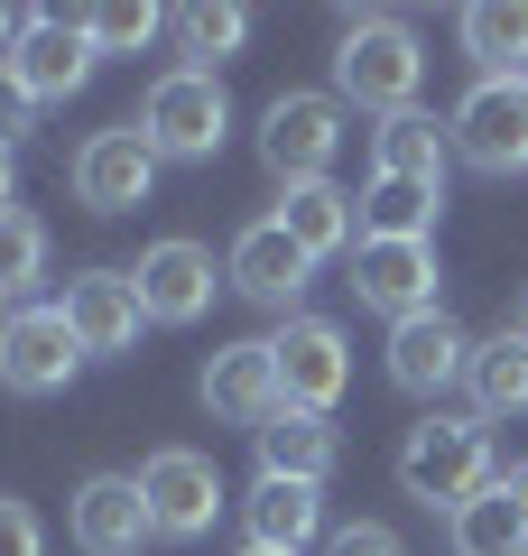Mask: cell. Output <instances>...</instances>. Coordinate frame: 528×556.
<instances>
[{
    "label": "cell",
    "instance_id": "29",
    "mask_svg": "<svg viewBox=\"0 0 528 556\" xmlns=\"http://www.w3.org/2000/svg\"><path fill=\"white\" fill-rule=\"evenodd\" d=\"M0 556H47V529L20 492H0Z\"/></svg>",
    "mask_w": 528,
    "mask_h": 556
},
{
    "label": "cell",
    "instance_id": "1",
    "mask_svg": "<svg viewBox=\"0 0 528 556\" xmlns=\"http://www.w3.org/2000/svg\"><path fill=\"white\" fill-rule=\"evenodd\" d=\"M417 84H427V47H417L408 20L390 10H362L343 20V47H334V93L362 102V112H417Z\"/></svg>",
    "mask_w": 528,
    "mask_h": 556
},
{
    "label": "cell",
    "instance_id": "28",
    "mask_svg": "<svg viewBox=\"0 0 528 556\" xmlns=\"http://www.w3.org/2000/svg\"><path fill=\"white\" fill-rule=\"evenodd\" d=\"M84 28H93L102 56H139V47L167 28V10H158V0H102V10H84Z\"/></svg>",
    "mask_w": 528,
    "mask_h": 556
},
{
    "label": "cell",
    "instance_id": "36",
    "mask_svg": "<svg viewBox=\"0 0 528 556\" xmlns=\"http://www.w3.org/2000/svg\"><path fill=\"white\" fill-rule=\"evenodd\" d=\"M0 325H10V298H0Z\"/></svg>",
    "mask_w": 528,
    "mask_h": 556
},
{
    "label": "cell",
    "instance_id": "21",
    "mask_svg": "<svg viewBox=\"0 0 528 556\" xmlns=\"http://www.w3.org/2000/svg\"><path fill=\"white\" fill-rule=\"evenodd\" d=\"M445 159H454V139L436 130L427 112H390L372 130V177H408V186H445Z\"/></svg>",
    "mask_w": 528,
    "mask_h": 556
},
{
    "label": "cell",
    "instance_id": "2",
    "mask_svg": "<svg viewBox=\"0 0 528 556\" xmlns=\"http://www.w3.org/2000/svg\"><path fill=\"white\" fill-rule=\"evenodd\" d=\"M482 482H501L491 473V417H417L408 427V445H399V492L408 501H427V510H464Z\"/></svg>",
    "mask_w": 528,
    "mask_h": 556
},
{
    "label": "cell",
    "instance_id": "19",
    "mask_svg": "<svg viewBox=\"0 0 528 556\" xmlns=\"http://www.w3.org/2000/svg\"><path fill=\"white\" fill-rule=\"evenodd\" d=\"M251 445H260V473H269V482H315V492H325L334 455H343L334 417H315V408H278Z\"/></svg>",
    "mask_w": 528,
    "mask_h": 556
},
{
    "label": "cell",
    "instance_id": "3",
    "mask_svg": "<svg viewBox=\"0 0 528 556\" xmlns=\"http://www.w3.org/2000/svg\"><path fill=\"white\" fill-rule=\"evenodd\" d=\"M139 130H149L158 159L204 167V159L223 149V130H232V93H223V75H204V65H176V75L149 84V102H139Z\"/></svg>",
    "mask_w": 528,
    "mask_h": 556
},
{
    "label": "cell",
    "instance_id": "15",
    "mask_svg": "<svg viewBox=\"0 0 528 556\" xmlns=\"http://www.w3.org/2000/svg\"><path fill=\"white\" fill-rule=\"evenodd\" d=\"M139 306H149V325H196L204 306H214V251L204 241H149L139 251Z\"/></svg>",
    "mask_w": 528,
    "mask_h": 556
},
{
    "label": "cell",
    "instance_id": "13",
    "mask_svg": "<svg viewBox=\"0 0 528 556\" xmlns=\"http://www.w3.org/2000/svg\"><path fill=\"white\" fill-rule=\"evenodd\" d=\"M65 325H75V343H84L93 362L130 353L139 325H149V306H139V278H130V269H84V278H65Z\"/></svg>",
    "mask_w": 528,
    "mask_h": 556
},
{
    "label": "cell",
    "instance_id": "4",
    "mask_svg": "<svg viewBox=\"0 0 528 556\" xmlns=\"http://www.w3.org/2000/svg\"><path fill=\"white\" fill-rule=\"evenodd\" d=\"M445 139H454V159L482 167V177H519L528 167V75H473Z\"/></svg>",
    "mask_w": 528,
    "mask_h": 556
},
{
    "label": "cell",
    "instance_id": "31",
    "mask_svg": "<svg viewBox=\"0 0 528 556\" xmlns=\"http://www.w3.org/2000/svg\"><path fill=\"white\" fill-rule=\"evenodd\" d=\"M28 121H38V102H28V84L0 65V149H20L28 139Z\"/></svg>",
    "mask_w": 528,
    "mask_h": 556
},
{
    "label": "cell",
    "instance_id": "5",
    "mask_svg": "<svg viewBox=\"0 0 528 556\" xmlns=\"http://www.w3.org/2000/svg\"><path fill=\"white\" fill-rule=\"evenodd\" d=\"M260 159H269L278 186L334 177V159H343V102L334 93H278L260 112Z\"/></svg>",
    "mask_w": 528,
    "mask_h": 556
},
{
    "label": "cell",
    "instance_id": "16",
    "mask_svg": "<svg viewBox=\"0 0 528 556\" xmlns=\"http://www.w3.org/2000/svg\"><path fill=\"white\" fill-rule=\"evenodd\" d=\"M473 371V334L436 306V316H408V325H390V380L408 399H445L454 380Z\"/></svg>",
    "mask_w": 528,
    "mask_h": 556
},
{
    "label": "cell",
    "instance_id": "35",
    "mask_svg": "<svg viewBox=\"0 0 528 556\" xmlns=\"http://www.w3.org/2000/svg\"><path fill=\"white\" fill-rule=\"evenodd\" d=\"M241 556H278V547H241Z\"/></svg>",
    "mask_w": 528,
    "mask_h": 556
},
{
    "label": "cell",
    "instance_id": "23",
    "mask_svg": "<svg viewBox=\"0 0 528 556\" xmlns=\"http://www.w3.org/2000/svg\"><path fill=\"white\" fill-rule=\"evenodd\" d=\"M464 390H473V417H519V408H528V325H510V334L473 343Z\"/></svg>",
    "mask_w": 528,
    "mask_h": 556
},
{
    "label": "cell",
    "instance_id": "18",
    "mask_svg": "<svg viewBox=\"0 0 528 556\" xmlns=\"http://www.w3.org/2000/svg\"><path fill=\"white\" fill-rule=\"evenodd\" d=\"M278 232H288L306 260H352L362 251V195H343L334 177L288 186V195H278Z\"/></svg>",
    "mask_w": 528,
    "mask_h": 556
},
{
    "label": "cell",
    "instance_id": "10",
    "mask_svg": "<svg viewBox=\"0 0 528 556\" xmlns=\"http://www.w3.org/2000/svg\"><path fill=\"white\" fill-rule=\"evenodd\" d=\"M269 353H278V390H288V408L334 417V399L352 390V343H343V325H325V316H288V325L269 334Z\"/></svg>",
    "mask_w": 528,
    "mask_h": 556
},
{
    "label": "cell",
    "instance_id": "37",
    "mask_svg": "<svg viewBox=\"0 0 528 556\" xmlns=\"http://www.w3.org/2000/svg\"><path fill=\"white\" fill-rule=\"evenodd\" d=\"M519 325H528V316H519Z\"/></svg>",
    "mask_w": 528,
    "mask_h": 556
},
{
    "label": "cell",
    "instance_id": "12",
    "mask_svg": "<svg viewBox=\"0 0 528 556\" xmlns=\"http://www.w3.org/2000/svg\"><path fill=\"white\" fill-rule=\"evenodd\" d=\"M65 529H75L84 556H139L158 538V519L139 501V473H84L75 501H65Z\"/></svg>",
    "mask_w": 528,
    "mask_h": 556
},
{
    "label": "cell",
    "instance_id": "30",
    "mask_svg": "<svg viewBox=\"0 0 528 556\" xmlns=\"http://www.w3.org/2000/svg\"><path fill=\"white\" fill-rule=\"evenodd\" d=\"M325 556H408V547H399V529H380V519H352V529L325 538Z\"/></svg>",
    "mask_w": 528,
    "mask_h": 556
},
{
    "label": "cell",
    "instance_id": "9",
    "mask_svg": "<svg viewBox=\"0 0 528 556\" xmlns=\"http://www.w3.org/2000/svg\"><path fill=\"white\" fill-rule=\"evenodd\" d=\"M352 269V298L372 306V316L408 325V316H436V241H362V251L343 260Z\"/></svg>",
    "mask_w": 528,
    "mask_h": 556
},
{
    "label": "cell",
    "instance_id": "7",
    "mask_svg": "<svg viewBox=\"0 0 528 556\" xmlns=\"http://www.w3.org/2000/svg\"><path fill=\"white\" fill-rule=\"evenodd\" d=\"M139 501H149V519H158V538H214V519H223V473H214V455H196V445H158L149 464H139Z\"/></svg>",
    "mask_w": 528,
    "mask_h": 556
},
{
    "label": "cell",
    "instance_id": "11",
    "mask_svg": "<svg viewBox=\"0 0 528 556\" xmlns=\"http://www.w3.org/2000/svg\"><path fill=\"white\" fill-rule=\"evenodd\" d=\"M93 65H102V47H93V28H84V20H65V10H28V38H20V56H10V75L28 84V102L84 93Z\"/></svg>",
    "mask_w": 528,
    "mask_h": 556
},
{
    "label": "cell",
    "instance_id": "17",
    "mask_svg": "<svg viewBox=\"0 0 528 556\" xmlns=\"http://www.w3.org/2000/svg\"><path fill=\"white\" fill-rule=\"evenodd\" d=\"M204 408L223 417V427H269L278 408H288V390H278V353L269 343H223L214 362H204Z\"/></svg>",
    "mask_w": 528,
    "mask_h": 556
},
{
    "label": "cell",
    "instance_id": "26",
    "mask_svg": "<svg viewBox=\"0 0 528 556\" xmlns=\"http://www.w3.org/2000/svg\"><path fill=\"white\" fill-rule=\"evenodd\" d=\"M176 38H186V56L214 75L223 56H241L251 47V10L241 0H196V10H176Z\"/></svg>",
    "mask_w": 528,
    "mask_h": 556
},
{
    "label": "cell",
    "instance_id": "22",
    "mask_svg": "<svg viewBox=\"0 0 528 556\" xmlns=\"http://www.w3.org/2000/svg\"><path fill=\"white\" fill-rule=\"evenodd\" d=\"M445 186H408V177H372L362 186V241H436Z\"/></svg>",
    "mask_w": 528,
    "mask_h": 556
},
{
    "label": "cell",
    "instance_id": "34",
    "mask_svg": "<svg viewBox=\"0 0 528 556\" xmlns=\"http://www.w3.org/2000/svg\"><path fill=\"white\" fill-rule=\"evenodd\" d=\"M501 482H510V501H519V510H528V464H510Z\"/></svg>",
    "mask_w": 528,
    "mask_h": 556
},
{
    "label": "cell",
    "instance_id": "6",
    "mask_svg": "<svg viewBox=\"0 0 528 556\" xmlns=\"http://www.w3.org/2000/svg\"><path fill=\"white\" fill-rule=\"evenodd\" d=\"M84 343L75 325H65V306H10V325H0V390H20V399H56L65 380L84 371Z\"/></svg>",
    "mask_w": 528,
    "mask_h": 556
},
{
    "label": "cell",
    "instance_id": "25",
    "mask_svg": "<svg viewBox=\"0 0 528 556\" xmlns=\"http://www.w3.org/2000/svg\"><path fill=\"white\" fill-rule=\"evenodd\" d=\"M464 56L482 75H528V0H473L464 10Z\"/></svg>",
    "mask_w": 528,
    "mask_h": 556
},
{
    "label": "cell",
    "instance_id": "8",
    "mask_svg": "<svg viewBox=\"0 0 528 556\" xmlns=\"http://www.w3.org/2000/svg\"><path fill=\"white\" fill-rule=\"evenodd\" d=\"M158 149H149V130L139 121H112V130H93L75 149V204H93V214H130V204H149V186H158Z\"/></svg>",
    "mask_w": 528,
    "mask_h": 556
},
{
    "label": "cell",
    "instance_id": "33",
    "mask_svg": "<svg viewBox=\"0 0 528 556\" xmlns=\"http://www.w3.org/2000/svg\"><path fill=\"white\" fill-rule=\"evenodd\" d=\"M10 186H20V159H10V149H0V214H10Z\"/></svg>",
    "mask_w": 528,
    "mask_h": 556
},
{
    "label": "cell",
    "instance_id": "32",
    "mask_svg": "<svg viewBox=\"0 0 528 556\" xmlns=\"http://www.w3.org/2000/svg\"><path fill=\"white\" fill-rule=\"evenodd\" d=\"M20 38H28V20H20V10H0V65L20 56Z\"/></svg>",
    "mask_w": 528,
    "mask_h": 556
},
{
    "label": "cell",
    "instance_id": "14",
    "mask_svg": "<svg viewBox=\"0 0 528 556\" xmlns=\"http://www.w3.org/2000/svg\"><path fill=\"white\" fill-rule=\"evenodd\" d=\"M306 269H315V260L297 251L288 232H278V214L251 223V232H232V251H223V278H232L251 306H269V316H297V298H306Z\"/></svg>",
    "mask_w": 528,
    "mask_h": 556
},
{
    "label": "cell",
    "instance_id": "20",
    "mask_svg": "<svg viewBox=\"0 0 528 556\" xmlns=\"http://www.w3.org/2000/svg\"><path fill=\"white\" fill-rule=\"evenodd\" d=\"M241 519H251V547H278V556H306L315 538H334L315 482H269V473H260L251 501H241Z\"/></svg>",
    "mask_w": 528,
    "mask_h": 556
},
{
    "label": "cell",
    "instance_id": "24",
    "mask_svg": "<svg viewBox=\"0 0 528 556\" xmlns=\"http://www.w3.org/2000/svg\"><path fill=\"white\" fill-rule=\"evenodd\" d=\"M445 529H454V556H528V510L510 501V482H482Z\"/></svg>",
    "mask_w": 528,
    "mask_h": 556
},
{
    "label": "cell",
    "instance_id": "27",
    "mask_svg": "<svg viewBox=\"0 0 528 556\" xmlns=\"http://www.w3.org/2000/svg\"><path fill=\"white\" fill-rule=\"evenodd\" d=\"M38 278H47V223L10 204L0 214V298H28Z\"/></svg>",
    "mask_w": 528,
    "mask_h": 556
}]
</instances>
